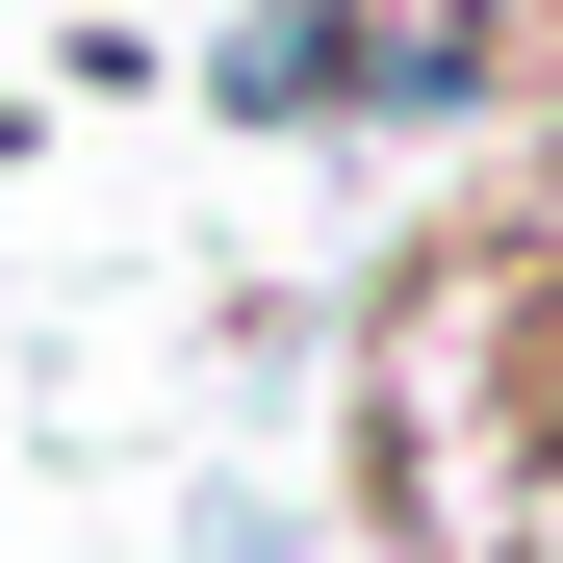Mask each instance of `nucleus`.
I'll return each instance as SVG.
<instances>
[{"label": "nucleus", "instance_id": "nucleus-1", "mask_svg": "<svg viewBox=\"0 0 563 563\" xmlns=\"http://www.w3.org/2000/svg\"><path fill=\"white\" fill-rule=\"evenodd\" d=\"M333 129H358V154H410V129H512V0H358Z\"/></svg>", "mask_w": 563, "mask_h": 563}, {"label": "nucleus", "instance_id": "nucleus-2", "mask_svg": "<svg viewBox=\"0 0 563 563\" xmlns=\"http://www.w3.org/2000/svg\"><path fill=\"white\" fill-rule=\"evenodd\" d=\"M333 77H358V0H231L206 26V103L231 129H333Z\"/></svg>", "mask_w": 563, "mask_h": 563}, {"label": "nucleus", "instance_id": "nucleus-3", "mask_svg": "<svg viewBox=\"0 0 563 563\" xmlns=\"http://www.w3.org/2000/svg\"><path fill=\"white\" fill-rule=\"evenodd\" d=\"M538 231H563V206H538Z\"/></svg>", "mask_w": 563, "mask_h": 563}]
</instances>
